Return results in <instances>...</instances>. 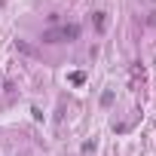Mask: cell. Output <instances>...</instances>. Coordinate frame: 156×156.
<instances>
[{
  "label": "cell",
  "instance_id": "1",
  "mask_svg": "<svg viewBox=\"0 0 156 156\" xmlns=\"http://www.w3.org/2000/svg\"><path fill=\"white\" fill-rule=\"evenodd\" d=\"M73 37H80V25H64L61 31H46L43 40L46 43H58V40H73Z\"/></svg>",
  "mask_w": 156,
  "mask_h": 156
},
{
  "label": "cell",
  "instance_id": "2",
  "mask_svg": "<svg viewBox=\"0 0 156 156\" xmlns=\"http://www.w3.org/2000/svg\"><path fill=\"white\" fill-rule=\"evenodd\" d=\"M95 28H98V31L107 28V12H95Z\"/></svg>",
  "mask_w": 156,
  "mask_h": 156
},
{
  "label": "cell",
  "instance_id": "3",
  "mask_svg": "<svg viewBox=\"0 0 156 156\" xmlns=\"http://www.w3.org/2000/svg\"><path fill=\"white\" fill-rule=\"evenodd\" d=\"M83 80H86V73H80V70L70 73V83H83Z\"/></svg>",
  "mask_w": 156,
  "mask_h": 156
}]
</instances>
